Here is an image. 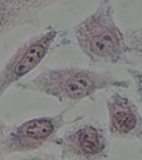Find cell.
I'll list each match as a JSON object with an SVG mask.
<instances>
[{
	"label": "cell",
	"mask_w": 142,
	"mask_h": 160,
	"mask_svg": "<svg viewBox=\"0 0 142 160\" xmlns=\"http://www.w3.org/2000/svg\"><path fill=\"white\" fill-rule=\"evenodd\" d=\"M131 82L116 78L109 70L78 67L47 68L37 76L20 82L18 88L56 99L70 108L85 99L94 102L96 94L110 88L128 89Z\"/></svg>",
	"instance_id": "cell-1"
},
{
	"label": "cell",
	"mask_w": 142,
	"mask_h": 160,
	"mask_svg": "<svg viewBox=\"0 0 142 160\" xmlns=\"http://www.w3.org/2000/svg\"><path fill=\"white\" fill-rule=\"evenodd\" d=\"M82 52L94 66L130 63L124 33L115 23L110 1H101L95 11L74 28Z\"/></svg>",
	"instance_id": "cell-2"
},
{
	"label": "cell",
	"mask_w": 142,
	"mask_h": 160,
	"mask_svg": "<svg viewBox=\"0 0 142 160\" xmlns=\"http://www.w3.org/2000/svg\"><path fill=\"white\" fill-rule=\"evenodd\" d=\"M69 108L52 116L35 118L19 125L0 123V159L6 160L10 155L31 153L56 144L58 133L62 128L84 118L77 116L65 119Z\"/></svg>",
	"instance_id": "cell-3"
},
{
	"label": "cell",
	"mask_w": 142,
	"mask_h": 160,
	"mask_svg": "<svg viewBox=\"0 0 142 160\" xmlns=\"http://www.w3.org/2000/svg\"><path fill=\"white\" fill-rule=\"evenodd\" d=\"M111 139L108 127L84 118L70 125L56 145L63 160H105L109 155Z\"/></svg>",
	"instance_id": "cell-4"
},
{
	"label": "cell",
	"mask_w": 142,
	"mask_h": 160,
	"mask_svg": "<svg viewBox=\"0 0 142 160\" xmlns=\"http://www.w3.org/2000/svg\"><path fill=\"white\" fill-rule=\"evenodd\" d=\"M65 36L63 30L49 26L17 48L0 73V96L38 67L52 49L58 37Z\"/></svg>",
	"instance_id": "cell-5"
},
{
	"label": "cell",
	"mask_w": 142,
	"mask_h": 160,
	"mask_svg": "<svg viewBox=\"0 0 142 160\" xmlns=\"http://www.w3.org/2000/svg\"><path fill=\"white\" fill-rule=\"evenodd\" d=\"M106 108L111 139L142 140V116L132 100L115 92L106 99Z\"/></svg>",
	"instance_id": "cell-6"
},
{
	"label": "cell",
	"mask_w": 142,
	"mask_h": 160,
	"mask_svg": "<svg viewBox=\"0 0 142 160\" xmlns=\"http://www.w3.org/2000/svg\"><path fill=\"white\" fill-rule=\"evenodd\" d=\"M59 3L55 0H0V36L2 38L22 26L39 28V14L43 9Z\"/></svg>",
	"instance_id": "cell-7"
},
{
	"label": "cell",
	"mask_w": 142,
	"mask_h": 160,
	"mask_svg": "<svg viewBox=\"0 0 142 160\" xmlns=\"http://www.w3.org/2000/svg\"><path fill=\"white\" fill-rule=\"evenodd\" d=\"M124 33L128 54L142 60V26L128 29Z\"/></svg>",
	"instance_id": "cell-8"
},
{
	"label": "cell",
	"mask_w": 142,
	"mask_h": 160,
	"mask_svg": "<svg viewBox=\"0 0 142 160\" xmlns=\"http://www.w3.org/2000/svg\"><path fill=\"white\" fill-rule=\"evenodd\" d=\"M127 72L133 79L136 95L139 101L142 103V70L128 68L127 69Z\"/></svg>",
	"instance_id": "cell-9"
},
{
	"label": "cell",
	"mask_w": 142,
	"mask_h": 160,
	"mask_svg": "<svg viewBox=\"0 0 142 160\" xmlns=\"http://www.w3.org/2000/svg\"><path fill=\"white\" fill-rule=\"evenodd\" d=\"M20 160H63L62 158H59L53 154H50L45 152H38L25 156Z\"/></svg>",
	"instance_id": "cell-10"
},
{
	"label": "cell",
	"mask_w": 142,
	"mask_h": 160,
	"mask_svg": "<svg viewBox=\"0 0 142 160\" xmlns=\"http://www.w3.org/2000/svg\"><path fill=\"white\" fill-rule=\"evenodd\" d=\"M140 154H141V156L142 157V148L140 149Z\"/></svg>",
	"instance_id": "cell-11"
}]
</instances>
